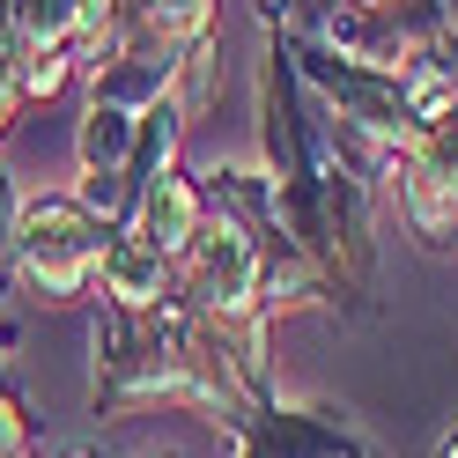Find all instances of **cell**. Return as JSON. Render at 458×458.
<instances>
[{"label":"cell","mask_w":458,"mask_h":458,"mask_svg":"<svg viewBox=\"0 0 458 458\" xmlns=\"http://www.w3.org/2000/svg\"><path fill=\"white\" fill-rule=\"evenodd\" d=\"M133 140H140V111H119V104H97L81 111V133H74V156L89 178H126V163H133ZM133 185V178H126Z\"/></svg>","instance_id":"cell-4"},{"label":"cell","mask_w":458,"mask_h":458,"mask_svg":"<svg viewBox=\"0 0 458 458\" xmlns=\"http://www.w3.org/2000/svg\"><path fill=\"white\" fill-rule=\"evenodd\" d=\"M104 237H111V229H104L89 208H81L74 192L30 199L22 237H15V274H22V289H30L38 303H74V296L97 281Z\"/></svg>","instance_id":"cell-1"},{"label":"cell","mask_w":458,"mask_h":458,"mask_svg":"<svg viewBox=\"0 0 458 458\" xmlns=\"http://www.w3.org/2000/svg\"><path fill=\"white\" fill-rule=\"evenodd\" d=\"M0 458H30V451H0Z\"/></svg>","instance_id":"cell-10"},{"label":"cell","mask_w":458,"mask_h":458,"mask_svg":"<svg viewBox=\"0 0 458 458\" xmlns=\"http://www.w3.org/2000/svg\"><path fill=\"white\" fill-rule=\"evenodd\" d=\"M199 222H208V192H199L192 178H170V170H163L156 185H140L133 222H126V229H133L140 244H156L163 259L178 267L185 251H192V237H199Z\"/></svg>","instance_id":"cell-2"},{"label":"cell","mask_w":458,"mask_h":458,"mask_svg":"<svg viewBox=\"0 0 458 458\" xmlns=\"http://www.w3.org/2000/svg\"><path fill=\"white\" fill-rule=\"evenodd\" d=\"M67 458H104V451H89V444H74V451H67Z\"/></svg>","instance_id":"cell-7"},{"label":"cell","mask_w":458,"mask_h":458,"mask_svg":"<svg viewBox=\"0 0 458 458\" xmlns=\"http://www.w3.org/2000/svg\"><path fill=\"white\" fill-rule=\"evenodd\" d=\"M97 281H104V296L119 310H156V303L178 296V267H170L156 244H140L133 229H111V237H104Z\"/></svg>","instance_id":"cell-3"},{"label":"cell","mask_w":458,"mask_h":458,"mask_svg":"<svg viewBox=\"0 0 458 458\" xmlns=\"http://www.w3.org/2000/svg\"><path fill=\"white\" fill-rule=\"evenodd\" d=\"M267 8H296V0H267Z\"/></svg>","instance_id":"cell-8"},{"label":"cell","mask_w":458,"mask_h":458,"mask_svg":"<svg viewBox=\"0 0 458 458\" xmlns=\"http://www.w3.org/2000/svg\"><path fill=\"white\" fill-rule=\"evenodd\" d=\"M437 458H458V437H444V444H437Z\"/></svg>","instance_id":"cell-6"},{"label":"cell","mask_w":458,"mask_h":458,"mask_svg":"<svg viewBox=\"0 0 458 458\" xmlns=\"http://www.w3.org/2000/svg\"><path fill=\"white\" fill-rule=\"evenodd\" d=\"M362 8H392V0H362Z\"/></svg>","instance_id":"cell-9"},{"label":"cell","mask_w":458,"mask_h":458,"mask_svg":"<svg viewBox=\"0 0 458 458\" xmlns=\"http://www.w3.org/2000/svg\"><path fill=\"white\" fill-rule=\"evenodd\" d=\"M22 215H30V199H22V185H15V170H0V259H15Z\"/></svg>","instance_id":"cell-5"}]
</instances>
